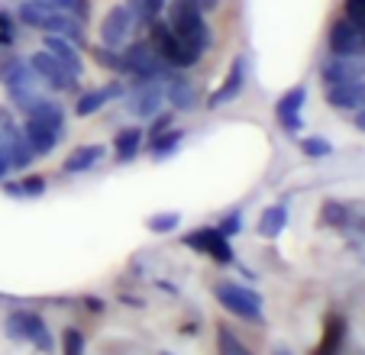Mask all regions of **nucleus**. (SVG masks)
<instances>
[{
	"label": "nucleus",
	"instance_id": "nucleus-5",
	"mask_svg": "<svg viewBox=\"0 0 365 355\" xmlns=\"http://www.w3.org/2000/svg\"><path fill=\"white\" fill-rule=\"evenodd\" d=\"M7 333L10 339L16 342H33L39 352H56V339H52V333H48L46 320H42L39 314H29V310H14V314L7 317Z\"/></svg>",
	"mask_w": 365,
	"mask_h": 355
},
{
	"label": "nucleus",
	"instance_id": "nucleus-10",
	"mask_svg": "<svg viewBox=\"0 0 365 355\" xmlns=\"http://www.w3.org/2000/svg\"><path fill=\"white\" fill-rule=\"evenodd\" d=\"M39 81L42 78L36 75V68L29 62H14L7 71H4V84H7L10 97H14L16 103H29L33 97H39Z\"/></svg>",
	"mask_w": 365,
	"mask_h": 355
},
{
	"label": "nucleus",
	"instance_id": "nucleus-39",
	"mask_svg": "<svg viewBox=\"0 0 365 355\" xmlns=\"http://www.w3.org/2000/svg\"><path fill=\"white\" fill-rule=\"evenodd\" d=\"M356 126L365 133V110H356Z\"/></svg>",
	"mask_w": 365,
	"mask_h": 355
},
{
	"label": "nucleus",
	"instance_id": "nucleus-36",
	"mask_svg": "<svg viewBox=\"0 0 365 355\" xmlns=\"http://www.w3.org/2000/svg\"><path fill=\"white\" fill-rule=\"evenodd\" d=\"M346 16L365 26V0H346Z\"/></svg>",
	"mask_w": 365,
	"mask_h": 355
},
{
	"label": "nucleus",
	"instance_id": "nucleus-20",
	"mask_svg": "<svg viewBox=\"0 0 365 355\" xmlns=\"http://www.w3.org/2000/svg\"><path fill=\"white\" fill-rule=\"evenodd\" d=\"M123 94V88L120 84H110V88H97V91H88V94H81L78 97V103H75V113L78 116H91V113H97L101 107H107V103L113 101V97H120Z\"/></svg>",
	"mask_w": 365,
	"mask_h": 355
},
{
	"label": "nucleus",
	"instance_id": "nucleus-23",
	"mask_svg": "<svg viewBox=\"0 0 365 355\" xmlns=\"http://www.w3.org/2000/svg\"><path fill=\"white\" fill-rule=\"evenodd\" d=\"M143 149V130L130 126V130H120L113 139V152H117V162H133Z\"/></svg>",
	"mask_w": 365,
	"mask_h": 355
},
{
	"label": "nucleus",
	"instance_id": "nucleus-16",
	"mask_svg": "<svg viewBox=\"0 0 365 355\" xmlns=\"http://www.w3.org/2000/svg\"><path fill=\"white\" fill-rule=\"evenodd\" d=\"M23 110H26V120H33V123H39V126H48V130L62 133L65 113H62V107H58L56 101H48V97H33L29 103H23Z\"/></svg>",
	"mask_w": 365,
	"mask_h": 355
},
{
	"label": "nucleus",
	"instance_id": "nucleus-24",
	"mask_svg": "<svg viewBox=\"0 0 365 355\" xmlns=\"http://www.w3.org/2000/svg\"><path fill=\"white\" fill-rule=\"evenodd\" d=\"M101 158H103V145H81V149H75L65 158V171H68V175L88 171V168H94Z\"/></svg>",
	"mask_w": 365,
	"mask_h": 355
},
{
	"label": "nucleus",
	"instance_id": "nucleus-9",
	"mask_svg": "<svg viewBox=\"0 0 365 355\" xmlns=\"http://www.w3.org/2000/svg\"><path fill=\"white\" fill-rule=\"evenodd\" d=\"M330 52L333 55H359L365 58V26L356 20H336L330 26Z\"/></svg>",
	"mask_w": 365,
	"mask_h": 355
},
{
	"label": "nucleus",
	"instance_id": "nucleus-4",
	"mask_svg": "<svg viewBox=\"0 0 365 355\" xmlns=\"http://www.w3.org/2000/svg\"><path fill=\"white\" fill-rule=\"evenodd\" d=\"M214 294L233 317H240V320H246V323H262V317H265L262 297H259L252 287L236 284V281H220V284L214 287Z\"/></svg>",
	"mask_w": 365,
	"mask_h": 355
},
{
	"label": "nucleus",
	"instance_id": "nucleus-40",
	"mask_svg": "<svg viewBox=\"0 0 365 355\" xmlns=\"http://www.w3.org/2000/svg\"><path fill=\"white\" fill-rule=\"evenodd\" d=\"M272 355H291V352L284 346H275V349H272Z\"/></svg>",
	"mask_w": 365,
	"mask_h": 355
},
{
	"label": "nucleus",
	"instance_id": "nucleus-26",
	"mask_svg": "<svg viewBox=\"0 0 365 355\" xmlns=\"http://www.w3.org/2000/svg\"><path fill=\"white\" fill-rule=\"evenodd\" d=\"M343 333H346L343 317L333 314L330 320H327V333H324V342H320L317 355H336L339 349H343Z\"/></svg>",
	"mask_w": 365,
	"mask_h": 355
},
{
	"label": "nucleus",
	"instance_id": "nucleus-37",
	"mask_svg": "<svg viewBox=\"0 0 365 355\" xmlns=\"http://www.w3.org/2000/svg\"><path fill=\"white\" fill-rule=\"evenodd\" d=\"M145 7H149V14L155 16V20H159V14L168 7V0H145Z\"/></svg>",
	"mask_w": 365,
	"mask_h": 355
},
{
	"label": "nucleus",
	"instance_id": "nucleus-30",
	"mask_svg": "<svg viewBox=\"0 0 365 355\" xmlns=\"http://www.w3.org/2000/svg\"><path fill=\"white\" fill-rule=\"evenodd\" d=\"M62 355H84V333L68 326L62 333Z\"/></svg>",
	"mask_w": 365,
	"mask_h": 355
},
{
	"label": "nucleus",
	"instance_id": "nucleus-2",
	"mask_svg": "<svg viewBox=\"0 0 365 355\" xmlns=\"http://www.w3.org/2000/svg\"><path fill=\"white\" fill-rule=\"evenodd\" d=\"M149 33H152V48L159 52V58L172 68H191V65L200 62V52L191 48L178 33H175L168 23L162 20H152L149 23Z\"/></svg>",
	"mask_w": 365,
	"mask_h": 355
},
{
	"label": "nucleus",
	"instance_id": "nucleus-13",
	"mask_svg": "<svg viewBox=\"0 0 365 355\" xmlns=\"http://www.w3.org/2000/svg\"><path fill=\"white\" fill-rule=\"evenodd\" d=\"M29 65H33L36 75H39L48 88H56V91H71V88H75V75H71L62 62H56L46 48H42V52H36L33 58H29Z\"/></svg>",
	"mask_w": 365,
	"mask_h": 355
},
{
	"label": "nucleus",
	"instance_id": "nucleus-22",
	"mask_svg": "<svg viewBox=\"0 0 365 355\" xmlns=\"http://www.w3.org/2000/svg\"><path fill=\"white\" fill-rule=\"evenodd\" d=\"M165 101L172 103L175 110H191L194 103H197V88H194V81H187V78H172L165 88Z\"/></svg>",
	"mask_w": 365,
	"mask_h": 355
},
{
	"label": "nucleus",
	"instance_id": "nucleus-28",
	"mask_svg": "<svg viewBox=\"0 0 365 355\" xmlns=\"http://www.w3.org/2000/svg\"><path fill=\"white\" fill-rule=\"evenodd\" d=\"M181 136H185V133H181V130L159 133V136H155V143H152V155H155V158H162V155H168V152H175V145L181 143Z\"/></svg>",
	"mask_w": 365,
	"mask_h": 355
},
{
	"label": "nucleus",
	"instance_id": "nucleus-27",
	"mask_svg": "<svg viewBox=\"0 0 365 355\" xmlns=\"http://www.w3.org/2000/svg\"><path fill=\"white\" fill-rule=\"evenodd\" d=\"M217 352L220 355H252L233 333H230V326H217Z\"/></svg>",
	"mask_w": 365,
	"mask_h": 355
},
{
	"label": "nucleus",
	"instance_id": "nucleus-3",
	"mask_svg": "<svg viewBox=\"0 0 365 355\" xmlns=\"http://www.w3.org/2000/svg\"><path fill=\"white\" fill-rule=\"evenodd\" d=\"M168 26H172L191 48H197V52H204V48L210 46L207 20L191 0H172V4H168Z\"/></svg>",
	"mask_w": 365,
	"mask_h": 355
},
{
	"label": "nucleus",
	"instance_id": "nucleus-7",
	"mask_svg": "<svg viewBox=\"0 0 365 355\" xmlns=\"http://www.w3.org/2000/svg\"><path fill=\"white\" fill-rule=\"evenodd\" d=\"M123 71L133 75L136 81H149V78H162L165 62L152 48V42H136V46H130L123 52Z\"/></svg>",
	"mask_w": 365,
	"mask_h": 355
},
{
	"label": "nucleus",
	"instance_id": "nucleus-35",
	"mask_svg": "<svg viewBox=\"0 0 365 355\" xmlns=\"http://www.w3.org/2000/svg\"><path fill=\"white\" fill-rule=\"evenodd\" d=\"M217 230H220L223 236H227V240H230V236H236V232L242 230V213H240V210H233L230 217H223V220H220V226H217Z\"/></svg>",
	"mask_w": 365,
	"mask_h": 355
},
{
	"label": "nucleus",
	"instance_id": "nucleus-17",
	"mask_svg": "<svg viewBox=\"0 0 365 355\" xmlns=\"http://www.w3.org/2000/svg\"><path fill=\"white\" fill-rule=\"evenodd\" d=\"M42 48H46L56 62H62L75 78L81 75L84 65H81V55H78V48H75V42L71 39H62V36H46V39H42Z\"/></svg>",
	"mask_w": 365,
	"mask_h": 355
},
{
	"label": "nucleus",
	"instance_id": "nucleus-15",
	"mask_svg": "<svg viewBox=\"0 0 365 355\" xmlns=\"http://www.w3.org/2000/svg\"><path fill=\"white\" fill-rule=\"evenodd\" d=\"M130 29H133L130 10H126V7L107 10V16H103V23H101L103 46H120V42H126V39H130Z\"/></svg>",
	"mask_w": 365,
	"mask_h": 355
},
{
	"label": "nucleus",
	"instance_id": "nucleus-33",
	"mask_svg": "<svg viewBox=\"0 0 365 355\" xmlns=\"http://www.w3.org/2000/svg\"><path fill=\"white\" fill-rule=\"evenodd\" d=\"M301 149H304V155H310V158H327L333 152V145L327 143V139L310 136V139H304V143H301Z\"/></svg>",
	"mask_w": 365,
	"mask_h": 355
},
{
	"label": "nucleus",
	"instance_id": "nucleus-1",
	"mask_svg": "<svg viewBox=\"0 0 365 355\" xmlns=\"http://www.w3.org/2000/svg\"><path fill=\"white\" fill-rule=\"evenodd\" d=\"M20 16H23V23H29L33 29H42L46 36H62V39H71V42L84 39V29H81L78 16L65 14V10H56V7H46L39 0H23Z\"/></svg>",
	"mask_w": 365,
	"mask_h": 355
},
{
	"label": "nucleus",
	"instance_id": "nucleus-38",
	"mask_svg": "<svg viewBox=\"0 0 365 355\" xmlns=\"http://www.w3.org/2000/svg\"><path fill=\"white\" fill-rule=\"evenodd\" d=\"M191 4L200 10V14H207V10H217V4H220V0H191Z\"/></svg>",
	"mask_w": 365,
	"mask_h": 355
},
{
	"label": "nucleus",
	"instance_id": "nucleus-29",
	"mask_svg": "<svg viewBox=\"0 0 365 355\" xmlns=\"http://www.w3.org/2000/svg\"><path fill=\"white\" fill-rule=\"evenodd\" d=\"M7 191L16 194V197H39V194L46 191V181H42V178H23V181L10 185Z\"/></svg>",
	"mask_w": 365,
	"mask_h": 355
},
{
	"label": "nucleus",
	"instance_id": "nucleus-41",
	"mask_svg": "<svg viewBox=\"0 0 365 355\" xmlns=\"http://www.w3.org/2000/svg\"><path fill=\"white\" fill-rule=\"evenodd\" d=\"M7 171H10V168H7V162H4V155H0V178L7 175Z\"/></svg>",
	"mask_w": 365,
	"mask_h": 355
},
{
	"label": "nucleus",
	"instance_id": "nucleus-6",
	"mask_svg": "<svg viewBox=\"0 0 365 355\" xmlns=\"http://www.w3.org/2000/svg\"><path fill=\"white\" fill-rule=\"evenodd\" d=\"M0 155L7 168H26L33 162V149L23 136V126H16L7 113H0Z\"/></svg>",
	"mask_w": 365,
	"mask_h": 355
},
{
	"label": "nucleus",
	"instance_id": "nucleus-19",
	"mask_svg": "<svg viewBox=\"0 0 365 355\" xmlns=\"http://www.w3.org/2000/svg\"><path fill=\"white\" fill-rule=\"evenodd\" d=\"M327 103L333 110H365V81L343 84V88H327Z\"/></svg>",
	"mask_w": 365,
	"mask_h": 355
},
{
	"label": "nucleus",
	"instance_id": "nucleus-25",
	"mask_svg": "<svg viewBox=\"0 0 365 355\" xmlns=\"http://www.w3.org/2000/svg\"><path fill=\"white\" fill-rule=\"evenodd\" d=\"M284 226H288V207H269V210H262V217H259V232H262L265 240L282 236Z\"/></svg>",
	"mask_w": 365,
	"mask_h": 355
},
{
	"label": "nucleus",
	"instance_id": "nucleus-21",
	"mask_svg": "<svg viewBox=\"0 0 365 355\" xmlns=\"http://www.w3.org/2000/svg\"><path fill=\"white\" fill-rule=\"evenodd\" d=\"M23 136H26L33 155H46V152H52V149H56V143H58V130L39 126V123H33V120H26V126H23Z\"/></svg>",
	"mask_w": 365,
	"mask_h": 355
},
{
	"label": "nucleus",
	"instance_id": "nucleus-34",
	"mask_svg": "<svg viewBox=\"0 0 365 355\" xmlns=\"http://www.w3.org/2000/svg\"><path fill=\"white\" fill-rule=\"evenodd\" d=\"M97 62L103 65V68H113V71H123V55L110 52V46L97 48Z\"/></svg>",
	"mask_w": 365,
	"mask_h": 355
},
{
	"label": "nucleus",
	"instance_id": "nucleus-12",
	"mask_svg": "<svg viewBox=\"0 0 365 355\" xmlns=\"http://www.w3.org/2000/svg\"><path fill=\"white\" fill-rule=\"evenodd\" d=\"M324 81L327 88H343V84L365 81V58L359 55H333L324 65Z\"/></svg>",
	"mask_w": 365,
	"mask_h": 355
},
{
	"label": "nucleus",
	"instance_id": "nucleus-32",
	"mask_svg": "<svg viewBox=\"0 0 365 355\" xmlns=\"http://www.w3.org/2000/svg\"><path fill=\"white\" fill-rule=\"evenodd\" d=\"M39 4L56 7V10H65V14L78 16V20H84V14H88V4H84V0H39Z\"/></svg>",
	"mask_w": 365,
	"mask_h": 355
},
{
	"label": "nucleus",
	"instance_id": "nucleus-18",
	"mask_svg": "<svg viewBox=\"0 0 365 355\" xmlns=\"http://www.w3.org/2000/svg\"><path fill=\"white\" fill-rule=\"evenodd\" d=\"M242 84H246V62H233L230 65V75L223 78V84L210 94V110L214 107H223V103H230V101H236L240 97V91H242Z\"/></svg>",
	"mask_w": 365,
	"mask_h": 355
},
{
	"label": "nucleus",
	"instance_id": "nucleus-14",
	"mask_svg": "<svg viewBox=\"0 0 365 355\" xmlns=\"http://www.w3.org/2000/svg\"><path fill=\"white\" fill-rule=\"evenodd\" d=\"M304 101H307V91L304 88H291V91H284L282 97H278V107H275V113H278V123L284 126L288 133H297L301 130V107H304Z\"/></svg>",
	"mask_w": 365,
	"mask_h": 355
},
{
	"label": "nucleus",
	"instance_id": "nucleus-8",
	"mask_svg": "<svg viewBox=\"0 0 365 355\" xmlns=\"http://www.w3.org/2000/svg\"><path fill=\"white\" fill-rule=\"evenodd\" d=\"M162 78H149V81H136L126 97V110L139 120H149V116L159 113L162 101H165V88H162Z\"/></svg>",
	"mask_w": 365,
	"mask_h": 355
},
{
	"label": "nucleus",
	"instance_id": "nucleus-31",
	"mask_svg": "<svg viewBox=\"0 0 365 355\" xmlns=\"http://www.w3.org/2000/svg\"><path fill=\"white\" fill-rule=\"evenodd\" d=\"M178 223H181L178 213H155V217L145 220V226L152 232H172V230H178Z\"/></svg>",
	"mask_w": 365,
	"mask_h": 355
},
{
	"label": "nucleus",
	"instance_id": "nucleus-11",
	"mask_svg": "<svg viewBox=\"0 0 365 355\" xmlns=\"http://www.w3.org/2000/svg\"><path fill=\"white\" fill-rule=\"evenodd\" d=\"M185 242L191 249H197V252H204V255H210V259L217 262V265H233V249H230V240L223 236L220 230H194L191 236H185Z\"/></svg>",
	"mask_w": 365,
	"mask_h": 355
}]
</instances>
